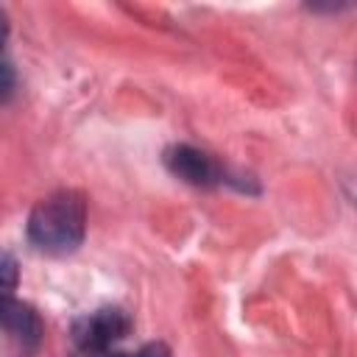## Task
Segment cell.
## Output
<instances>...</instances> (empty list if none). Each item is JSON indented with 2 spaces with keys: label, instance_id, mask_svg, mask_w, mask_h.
<instances>
[{
  "label": "cell",
  "instance_id": "1",
  "mask_svg": "<svg viewBox=\"0 0 357 357\" xmlns=\"http://www.w3.org/2000/svg\"><path fill=\"white\" fill-rule=\"evenodd\" d=\"M86 229V204L73 190L45 195L28 218V240L47 254H70L81 245Z\"/></svg>",
  "mask_w": 357,
  "mask_h": 357
},
{
  "label": "cell",
  "instance_id": "2",
  "mask_svg": "<svg viewBox=\"0 0 357 357\" xmlns=\"http://www.w3.org/2000/svg\"><path fill=\"white\" fill-rule=\"evenodd\" d=\"M131 332V318L120 307H100L73 324V340L84 354H114V346Z\"/></svg>",
  "mask_w": 357,
  "mask_h": 357
},
{
  "label": "cell",
  "instance_id": "3",
  "mask_svg": "<svg viewBox=\"0 0 357 357\" xmlns=\"http://www.w3.org/2000/svg\"><path fill=\"white\" fill-rule=\"evenodd\" d=\"M165 165H167V170L173 176H178L181 181H187L192 187H212V184H218L223 178L220 165L209 153H204V151H198L192 145L167 148L165 151Z\"/></svg>",
  "mask_w": 357,
  "mask_h": 357
},
{
  "label": "cell",
  "instance_id": "4",
  "mask_svg": "<svg viewBox=\"0 0 357 357\" xmlns=\"http://www.w3.org/2000/svg\"><path fill=\"white\" fill-rule=\"evenodd\" d=\"M3 324H6V332L22 346V349H36L42 343V321L39 315L22 304V301H14V298H6V307H3Z\"/></svg>",
  "mask_w": 357,
  "mask_h": 357
},
{
  "label": "cell",
  "instance_id": "5",
  "mask_svg": "<svg viewBox=\"0 0 357 357\" xmlns=\"http://www.w3.org/2000/svg\"><path fill=\"white\" fill-rule=\"evenodd\" d=\"M109 357H170V351H167L165 343H145V346L137 349V351H128V354L114 351V354H109Z\"/></svg>",
  "mask_w": 357,
  "mask_h": 357
},
{
  "label": "cell",
  "instance_id": "6",
  "mask_svg": "<svg viewBox=\"0 0 357 357\" xmlns=\"http://www.w3.org/2000/svg\"><path fill=\"white\" fill-rule=\"evenodd\" d=\"M3 273H6V293H11V290H14V276H17L11 254H6V257H3Z\"/></svg>",
  "mask_w": 357,
  "mask_h": 357
}]
</instances>
